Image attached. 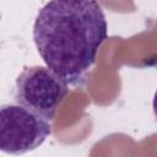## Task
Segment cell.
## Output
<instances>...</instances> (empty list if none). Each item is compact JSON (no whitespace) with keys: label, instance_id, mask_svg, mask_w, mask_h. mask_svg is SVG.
<instances>
[{"label":"cell","instance_id":"obj_1","mask_svg":"<svg viewBox=\"0 0 157 157\" xmlns=\"http://www.w3.org/2000/svg\"><path fill=\"white\" fill-rule=\"evenodd\" d=\"M96 0H49L38 12L33 39L45 65L69 85H80L107 39Z\"/></svg>","mask_w":157,"mask_h":157},{"label":"cell","instance_id":"obj_3","mask_svg":"<svg viewBox=\"0 0 157 157\" xmlns=\"http://www.w3.org/2000/svg\"><path fill=\"white\" fill-rule=\"evenodd\" d=\"M52 134L48 119L20 105L6 104L0 112V150L22 155L40 146Z\"/></svg>","mask_w":157,"mask_h":157},{"label":"cell","instance_id":"obj_2","mask_svg":"<svg viewBox=\"0 0 157 157\" xmlns=\"http://www.w3.org/2000/svg\"><path fill=\"white\" fill-rule=\"evenodd\" d=\"M67 94V83L48 66L26 67L15 85L17 104L52 120Z\"/></svg>","mask_w":157,"mask_h":157},{"label":"cell","instance_id":"obj_4","mask_svg":"<svg viewBox=\"0 0 157 157\" xmlns=\"http://www.w3.org/2000/svg\"><path fill=\"white\" fill-rule=\"evenodd\" d=\"M153 112H155V115L157 118V91H156L155 97H153Z\"/></svg>","mask_w":157,"mask_h":157}]
</instances>
